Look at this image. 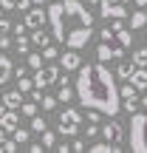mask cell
Masks as SVG:
<instances>
[{
	"instance_id": "836d02e7",
	"label": "cell",
	"mask_w": 147,
	"mask_h": 153,
	"mask_svg": "<svg viewBox=\"0 0 147 153\" xmlns=\"http://www.w3.org/2000/svg\"><path fill=\"white\" fill-rule=\"evenodd\" d=\"M31 88H34V79H26V76H20V85H17V91L26 94V91H31Z\"/></svg>"
},
{
	"instance_id": "2e32d148",
	"label": "cell",
	"mask_w": 147,
	"mask_h": 153,
	"mask_svg": "<svg viewBox=\"0 0 147 153\" xmlns=\"http://www.w3.org/2000/svg\"><path fill=\"white\" fill-rule=\"evenodd\" d=\"M28 6H31V0H0V9H3V11H9V9H20V11H26Z\"/></svg>"
},
{
	"instance_id": "7bdbcfd3",
	"label": "cell",
	"mask_w": 147,
	"mask_h": 153,
	"mask_svg": "<svg viewBox=\"0 0 147 153\" xmlns=\"http://www.w3.org/2000/svg\"><path fill=\"white\" fill-rule=\"evenodd\" d=\"M31 3H37V6H43V3H45V0H31Z\"/></svg>"
},
{
	"instance_id": "cb8c5ba5",
	"label": "cell",
	"mask_w": 147,
	"mask_h": 153,
	"mask_svg": "<svg viewBox=\"0 0 147 153\" xmlns=\"http://www.w3.org/2000/svg\"><path fill=\"white\" fill-rule=\"evenodd\" d=\"M71 97H74V91L68 85H60V91H57V102H71Z\"/></svg>"
},
{
	"instance_id": "4dcf8cb0",
	"label": "cell",
	"mask_w": 147,
	"mask_h": 153,
	"mask_svg": "<svg viewBox=\"0 0 147 153\" xmlns=\"http://www.w3.org/2000/svg\"><path fill=\"white\" fill-rule=\"evenodd\" d=\"M40 65H43V54H28V68H34V71H37Z\"/></svg>"
},
{
	"instance_id": "5b68a950",
	"label": "cell",
	"mask_w": 147,
	"mask_h": 153,
	"mask_svg": "<svg viewBox=\"0 0 147 153\" xmlns=\"http://www.w3.org/2000/svg\"><path fill=\"white\" fill-rule=\"evenodd\" d=\"M99 14L105 20H125L127 17V0H99Z\"/></svg>"
},
{
	"instance_id": "4316f807",
	"label": "cell",
	"mask_w": 147,
	"mask_h": 153,
	"mask_svg": "<svg viewBox=\"0 0 147 153\" xmlns=\"http://www.w3.org/2000/svg\"><path fill=\"white\" fill-rule=\"evenodd\" d=\"M11 45H14V48L20 51V54H28V45H31V43H28V40L23 37V34H17V43H11Z\"/></svg>"
},
{
	"instance_id": "b9f144b4",
	"label": "cell",
	"mask_w": 147,
	"mask_h": 153,
	"mask_svg": "<svg viewBox=\"0 0 147 153\" xmlns=\"http://www.w3.org/2000/svg\"><path fill=\"white\" fill-rule=\"evenodd\" d=\"M79 3H85V6H93V3H99V0H79Z\"/></svg>"
},
{
	"instance_id": "7a4b0ae2",
	"label": "cell",
	"mask_w": 147,
	"mask_h": 153,
	"mask_svg": "<svg viewBox=\"0 0 147 153\" xmlns=\"http://www.w3.org/2000/svg\"><path fill=\"white\" fill-rule=\"evenodd\" d=\"M45 20L51 26L57 43L79 51L93 37V14L79 0H57L45 9Z\"/></svg>"
},
{
	"instance_id": "1f68e13d",
	"label": "cell",
	"mask_w": 147,
	"mask_h": 153,
	"mask_svg": "<svg viewBox=\"0 0 147 153\" xmlns=\"http://www.w3.org/2000/svg\"><path fill=\"white\" fill-rule=\"evenodd\" d=\"M20 111H23V116H34V114H37V105H34V102H23Z\"/></svg>"
},
{
	"instance_id": "f6af8a7d",
	"label": "cell",
	"mask_w": 147,
	"mask_h": 153,
	"mask_svg": "<svg viewBox=\"0 0 147 153\" xmlns=\"http://www.w3.org/2000/svg\"><path fill=\"white\" fill-rule=\"evenodd\" d=\"M3 111H6V105H0V116H3Z\"/></svg>"
},
{
	"instance_id": "ac0fdd59",
	"label": "cell",
	"mask_w": 147,
	"mask_h": 153,
	"mask_svg": "<svg viewBox=\"0 0 147 153\" xmlns=\"http://www.w3.org/2000/svg\"><path fill=\"white\" fill-rule=\"evenodd\" d=\"M31 43L43 48V45H48V43H51V37H48V34L43 31V28H31Z\"/></svg>"
},
{
	"instance_id": "d4e9b609",
	"label": "cell",
	"mask_w": 147,
	"mask_h": 153,
	"mask_svg": "<svg viewBox=\"0 0 147 153\" xmlns=\"http://www.w3.org/2000/svg\"><path fill=\"white\" fill-rule=\"evenodd\" d=\"M139 108V97H130V99H122V111L125 114H133Z\"/></svg>"
},
{
	"instance_id": "603a6c76",
	"label": "cell",
	"mask_w": 147,
	"mask_h": 153,
	"mask_svg": "<svg viewBox=\"0 0 147 153\" xmlns=\"http://www.w3.org/2000/svg\"><path fill=\"white\" fill-rule=\"evenodd\" d=\"M40 133H43V142H40L43 148H54V145H57V133H51L48 128H45V131H40Z\"/></svg>"
},
{
	"instance_id": "8d00e7d4",
	"label": "cell",
	"mask_w": 147,
	"mask_h": 153,
	"mask_svg": "<svg viewBox=\"0 0 147 153\" xmlns=\"http://www.w3.org/2000/svg\"><path fill=\"white\" fill-rule=\"evenodd\" d=\"M71 150H76V153H79V150H85V142H82V139H76V142L71 145Z\"/></svg>"
},
{
	"instance_id": "9c48e42d",
	"label": "cell",
	"mask_w": 147,
	"mask_h": 153,
	"mask_svg": "<svg viewBox=\"0 0 147 153\" xmlns=\"http://www.w3.org/2000/svg\"><path fill=\"white\" fill-rule=\"evenodd\" d=\"M43 23H45L43 6H40V9H31V11L26 9V20H23V26H26V28H43Z\"/></svg>"
},
{
	"instance_id": "8fae6325",
	"label": "cell",
	"mask_w": 147,
	"mask_h": 153,
	"mask_svg": "<svg viewBox=\"0 0 147 153\" xmlns=\"http://www.w3.org/2000/svg\"><path fill=\"white\" fill-rule=\"evenodd\" d=\"M127 82H130L136 91H144V88H147V68L136 65V68L130 71V76H127Z\"/></svg>"
},
{
	"instance_id": "d6986e66",
	"label": "cell",
	"mask_w": 147,
	"mask_h": 153,
	"mask_svg": "<svg viewBox=\"0 0 147 153\" xmlns=\"http://www.w3.org/2000/svg\"><path fill=\"white\" fill-rule=\"evenodd\" d=\"M11 139H14L17 145H28V139H31V133H28L26 128H20V125H17L14 131H11Z\"/></svg>"
},
{
	"instance_id": "bcb514c9",
	"label": "cell",
	"mask_w": 147,
	"mask_h": 153,
	"mask_svg": "<svg viewBox=\"0 0 147 153\" xmlns=\"http://www.w3.org/2000/svg\"><path fill=\"white\" fill-rule=\"evenodd\" d=\"M142 105H144V108H147V97H144V99H142Z\"/></svg>"
},
{
	"instance_id": "277c9868",
	"label": "cell",
	"mask_w": 147,
	"mask_h": 153,
	"mask_svg": "<svg viewBox=\"0 0 147 153\" xmlns=\"http://www.w3.org/2000/svg\"><path fill=\"white\" fill-rule=\"evenodd\" d=\"M79 122H82V114L76 108H65L60 114V125H57V133L60 136H76L79 133Z\"/></svg>"
},
{
	"instance_id": "30bf717a",
	"label": "cell",
	"mask_w": 147,
	"mask_h": 153,
	"mask_svg": "<svg viewBox=\"0 0 147 153\" xmlns=\"http://www.w3.org/2000/svg\"><path fill=\"white\" fill-rule=\"evenodd\" d=\"M79 65H82V57H79L76 48L65 51V54L60 57V68H65V71H74V68H79Z\"/></svg>"
},
{
	"instance_id": "4fadbf2b",
	"label": "cell",
	"mask_w": 147,
	"mask_h": 153,
	"mask_svg": "<svg viewBox=\"0 0 147 153\" xmlns=\"http://www.w3.org/2000/svg\"><path fill=\"white\" fill-rule=\"evenodd\" d=\"M3 105H6V108H11V111H17L23 105V91H17V88H14V91H6L3 94Z\"/></svg>"
},
{
	"instance_id": "44dd1931",
	"label": "cell",
	"mask_w": 147,
	"mask_h": 153,
	"mask_svg": "<svg viewBox=\"0 0 147 153\" xmlns=\"http://www.w3.org/2000/svg\"><path fill=\"white\" fill-rule=\"evenodd\" d=\"M133 62H136V65H142V68H147V45L133 51Z\"/></svg>"
},
{
	"instance_id": "ab89813d",
	"label": "cell",
	"mask_w": 147,
	"mask_h": 153,
	"mask_svg": "<svg viewBox=\"0 0 147 153\" xmlns=\"http://www.w3.org/2000/svg\"><path fill=\"white\" fill-rule=\"evenodd\" d=\"M9 31V20H3V17H0V34H6Z\"/></svg>"
},
{
	"instance_id": "5bb4252c",
	"label": "cell",
	"mask_w": 147,
	"mask_h": 153,
	"mask_svg": "<svg viewBox=\"0 0 147 153\" xmlns=\"http://www.w3.org/2000/svg\"><path fill=\"white\" fill-rule=\"evenodd\" d=\"M113 37L119 40V45H122V48H130V45H133V31H130V28H125V26H122V28H116V31H113Z\"/></svg>"
},
{
	"instance_id": "6da1fadb",
	"label": "cell",
	"mask_w": 147,
	"mask_h": 153,
	"mask_svg": "<svg viewBox=\"0 0 147 153\" xmlns=\"http://www.w3.org/2000/svg\"><path fill=\"white\" fill-rule=\"evenodd\" d=\"M76 97L85 108H93L105 116L122 114V99H119V85L116 76L105 62H91V65H79L76 76Z\"/></svg>"
},
{
	"instance_id": "f35d334b",
	"label": "cell",
	"mask_w": 147,
	"mask_h": 153,
	"mask_svg": "<svg viewBox=\"0 0 147 153\" xmlns=\"http://www.w3.org/2000/svg\"><path fill=\"white\" fill-rule=\"evenodd\" d=\"M28 150H31V153H43V145L34 142V145H28Z\"/></svg>"
},
{
	"instance_id": "83f0119b",
	"label": "cell",
	"mask_w": 147,
	"mask_h": 153,
	"mask_svg": "<svg viewBox=\"0 0 147 153\" xmlns=\"http://www.w3.org/2000/svg\"><path fill=\"white\" fill-rule=\"evenodd\" d=\"M130 97H136V88L127 82V85H122V88H119V99H130Z\"/></svg>"
},
{
	"instance_id": "f1b7e54d",
	"label": "cell",
	"mask_w": 147,
	"mask_h": 153,
	"mask_svg": "<svg viewBox=\"0 0 147 153\" xmlns=\"http://www.w3.org/2000/svg\"><path fill=\"white\" fill-rule=\"evenodd\" d=\"M31 131H34V133H40V131H45V119H43V116H37V114L31 116Z\"/></svg>"
},
{
	"instance_id": "3957f363",
	"label": "cell",
	"mask_w": 147,
	"mask_h": 153,
	"mask_svg": "<svg viewBox=\"0 0 147 153\" xmlns=\"http://www.w3.org/2000/svg\"><path fill=\"white\" fill-rule=\"evenodd\" d=\"M130 150L136 153H147V114H130Z\"/></svg>"
},
{
	"instance_id": "f546056e",
	"label": "cell",
	"mask_w": 147,
	"mask_h": 153,
	"mask_svg": "<svg viewBox=\"0 0 147 153\" xmlns=\"http://www.w3.org/2000/svg\"><path fill=\"white\" fill-rule=\"evenodd\" d=\"M99 40H102V43H110V40H113V28L102 26V28H99Z\"/></svg>"
},
{
	"instance_id": "e0dca14e",
	"label": "cell",
	"mask_w": 147,
	"mask_h": 153,
	"mask_svg": "<svg viewBox=\"0 0 147 153\" xmlns=\"http://www.w3.org/2000/svg\"><path fill=\"white\" fill-rule=\"evenodd\" d=\"M91 150L93 153H119V145L105 139V142H99V145H91Z\"/></svg>"
},
{
	"instance_id": "d590c367",
	"label": "cell",
	"mask_w": 147,
	"mask_h": 153,
	"mask_svg": "<svg viewBox=\"0 0 147 153\" xmlns=\"http://www.w3.org/2000/svg\"><path fill=\"white\" fill-rule=\"evenodd\" d=\"M99 116H102V114H99V111L88 108V122H99Z\"/></svg>"
},
{
	"instance_id": "52a82bcc",
	"label": "cell",
	"mask_w": 147,
	"mask_h": 153,
	"mask_svg": "<svg viewBox=\"0 0 147 153\" xmlns=\"http://www.w3.org/2000/svg\"><path fill=\"white\" fill-rule=\"evenodd\" d=\"M99 136H102V139H108V142H116V145H119L122 139H125V128H122L119 122L110 116V119L105 122L102 128H99Z\"/></svg>"
},
{
	"instance_id": "74e56055",
	"label": "cell",
	"mask_w": 147,
	"mask_h": 153,
	"mask_svg": "<svg viewBox=\"0 0 147 153\" xmlns=\"http://www.w3.org/2000/svg\"><path fill=\"white\" fill-rule=\"evenodd\" d=\"M31 97H34V102H40V99H43V88H37V91L31 88Z\"/></svg>"
},
{
	"instance_id": "ee69618b",
	"label": "cell",
	"mask_w": 147,
	"mask_h": 153,
	"mask_svg": "<svg viewBox=\"0 0 147 153\" xmlns=\"http://www.w3.org/2000/svg\"><path fill=\"white\" fill-rule=\"evenodd\" d=\"M0 139H6V131H3V128H0Z\"/></svg>"
},
{
	"instance_id": "7c38bea8",
	"label": "cell",
	"mask_w": 147,
	"mask_h": 153,
	"mask_svg": "<svg viewBox=\"0 0 147 153\" xmlns=\"http://www.w3.org/2000/svg\"><path fill=\"white\" fill-rule=\"evenodd\" d=\"M17 125H20V116H17V111L6 108V111H3V116H0V128H3L6 133H11Z\"/></svg>"
},
{
	"instance_id": "7402d4cb",
	"label": "cell",
	"mask_w": 147,
	"mask_h": 153,
	"mask_svg": "<svg viewBox=\"0 0 147 153\" xmlns=\"http://www.w3.org/2000/svg\"><path fill=\"white\" fill-rule=\"evenodd\" d=\"M57 57H60V51H57V45H43V60H48V62H54Z\"/></svg>"
},
{
	"instance_id": "60d3db41",
	"label": "cell",
	"mask_w": 147,
	"mask_h": 153,
	"mask_svg": "<svg viewBox=\"0 0 147 153\" xmlns=\"http://www.w3.org/2000/svg\"><path fill=\"white\" fill-rule=\"evenodd\" d=\"M133 3H136L139 9H144V6H147V0H133Z\"/></svg>"
},
{
	"instance_id": "e575fe53",
	"label": "cell",
	"mask_w": 147,
	"mask_h": 153,
	"mask_svg": "<svg viewBox=\"0 0 147 153\" xmlns=\"http://www.w3.org/2000/svg\"><path fill=\"white\" fill-rule=\"evenodd\" d=\"M6 48H11V40L6 34H0V51H6Z\"/></svg>"
},
{
	"instance_id": "9a60e30c",
	"label": "cell",
	"mask_w": 147,
	"mask_h": 153,
	"mask_svg": "<svg viewBox=\"0 0 147 153\" xmlns=\"http://www.w3.org/2000/svg\"><path fill=\"white\" fill-rule=\"evenodd\" d=\"M9 76H11V60L6 54H0V85H6Z\"/></svg>"
},
{
	"instance_id": "484cf974",
	"label": "cell",
	"mask_w": 147,
	"mask_h": 153,
	"mask_svg": "<svg viewBox=\"0 0 147 153\" xmlns=\"http://www.w3.org/2000/svg\"><path fill=\"white\" fill-rule=\"evenodd\" d=\"M130 71H133V65H127V62H119L113 76H119V79H127V76H130Z\"/></svg>"
},
{
	"instance_id": "d6a6232c",
	"label": "cell",
	"mask_w": 147,
	"mask_h": 153,
	"mask_svg": "<svg viewBox=\"0 0 147 153\" xmlns=\"http://www.w3.org/2000/svg\"><path fill=\"white\" fill-rule=\"evenodd\" d=\"M40 102H43L45 111H54V108H57V97H45V94H43V99H40Z\"/></svg>"
},
{
	"instance_id": "8992f818",
	"label": "cell",
	"mask_w": 147,
	"mask_h": 153,
	"mask_svg": "<svg viewBox=\"0 0 147 153\" xmlns=\"http://www.w3.org/2000/svg\"><path fill=\"white\" fill-rule=\"evenodd\" d=\"M57 76H60V65H40L37 74H34V88H51L57 82Z\"/></svg>"
},
{
	"instance_id": "ffe728a7",
	"label": "cell",
	"mask_w": 147,
	"mask_h": 153,
	"mask_svg": "<svg viewBox=\"0 0 147 153\" xmlns=\"http://www.w3.org/2000/svg\"><path fill=\"white\" fill-rule=\"evenodd\" d=\"M147 26V11H133V17H130V28H144Z\"/></svg>"
},
{
	"instance_id": "ba28073f",
	"label": "cell",
	"mask_w": 147,
	"mask_h": 153,
	"mask_svg": "<svg viewBox=\"0 0 147 153\" xmlns=\"http://www.w3.org/2000/svg\"><path fill=\"white\" fill-rule=\"evenodd\" d=\"M122 54H125V48H122V45H108V43H99V45H96V57H99V62L122 60Z\"/></svg>"
}]
</instances>
